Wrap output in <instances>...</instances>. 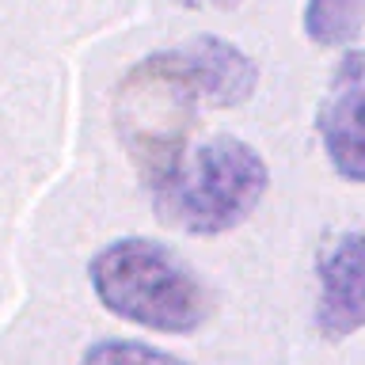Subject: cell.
Masks as SVG:
<instances>
[{
	"label": "cell",
	"mask_w": 365,
	"mask_h": 365,
	"mask_svg": "<svg viewBox=\"0 0 365 365\" xmlns=\"http://www.w3.org/2000/svg\"><path fill=\"white\" fill-rule=\"evenodd\" d=\"M80 365H194L137 339H99L80 354Z\"/></svg>",
	"instance_id": "ba28073f"
},
{
	"label": "cell",
	"mask_w": 365,
	"mask_h": 365,
	"mask_svg": "<svg viewBox=\"0 0 365 365\" xmlns=\"http://www.w3.org/2000/svg\"><path fill=\"white\" fill-rule=\"evenodd\" d=\"M316 133L327 164L346 182H365V50H346L331 68Z\"/></svg>",
	"instance_id": "277c9868"
},
{
	"label": "cell",
	"mask_w": 365,
	"mask_h": 365,
	"mask_svg": "<svg viewBox=\"0 0 365 365\" xmlns=\"http://www.w3.org/2000/svg\"><path fill=\"white\" fill-rule=\"evenodd\" d=\"M202 103L171 50L141 57L118 84V137L130 148L145 187L168 175L187 153Z\"/></svg>",
	"instance_id": "3957f363"
},
{
	"label": "cell",
	"mask_w": 365,
	"mask_h": 365,
	"mask_svg": "<svg viewBox=\"0 0 365 365\" xmlns=\"http://www.w3.org/2000/svg\"><path fill=\"white\" fill-rule=\"evenodd\" d=\"M171 53H175L182 76H187V84L194 88L202 107H213V110L240 107L259 88V65L228 38L202 34V38L171 46Z\"/></svg>",
	"instance_id": "8992f818"
},
{
	"label": "cell",
	"mask_w": 365,
	"mask_h": 365,
	"mask_svg": "<svg viewBox=\"0 0 365 365\" xmlns=\"http://www.w3.org/2000/svg\"><path fill=\"white\" fill-rule=\"evenodd\" d=\"M91 289L110 316L160 335H194L210 324L213 293L175 247L122 236L96 251Z\"/></svg>",
	"instance_id": "6da1fadb"
},
{
	"label": "cell",
	"mask_w": 365,
	"mask_h": 365,
	"mask_svg": "<svg viewBox=\"0 0 365 365\" xmlns=\"http://www.w3.org/2000/svg\"><path fill=\"white\" fill-rule=\"evenodd\" d=\"M301 27L316 46H350L365 27V0H304Z\"/></svg>",
	"instance_id": "52a82bcc"
},
{
	"label": "cell",
	"mask_w": 365,
	"mask_h": 365,
	"mask_svg": "<svg viewBox=\"0 0 365 365\" xmlns=\"http://www.w3.org/2000/svg\"><path fill=\"white\" fill-rule=\"evenodd\" d=\"M270 168L240 137H213L187 148L160 182L148 187L156 217L187 236H221L244 225L267 198Z\"/></svg>",
	"instance_id": "7a4b0ae2"
},
{
	"label": "cell",
	"mask_w": 365,
	"mask_h": 365,
	"mask_svg": "<svg viewBox=\"0 0 365 365\" xmlns=\"http://www.w3.org/2000/svg\"><path fill=\"white\" fill-rule=\"evenodd\" d=\"M168 4H179V8H236L240 0H168Z\"/></svg>",
	"instance_id": "9c48e42d"
},
{
	"label": "cell",
	"mask_w": 365,
	"mask_h": 365,
	"mask_svg": "<svg viewBox=\"0 0 365 365\" xmlns=\"http://www.w3.org/2000/svg\"><path fill=\"white\" fill-rule=\"evenodd\" d=\"M316 327L327 342H342L365 327V232H342L324 247L316 267Z\"/></svg>",
	"instance_id": "5b68a950"
}]
</instances>
